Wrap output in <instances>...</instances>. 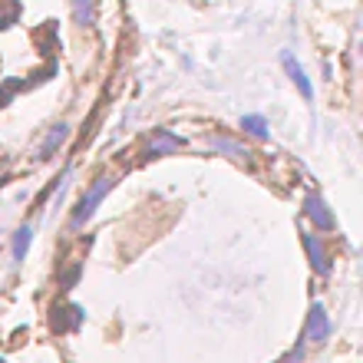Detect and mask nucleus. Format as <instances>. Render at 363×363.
Listing matches in <instances>:
<instances>
[{
  "label": "nucleus",
  "instance_id": "nucleus-1",
  "mask_svg": "<svg viewBox=\"0 0 363 363\" xmlns=\"http://www.w3.org/2000/svg\"><path fill=\"white\" fill-rule=\"evenodd\" d=\"M281 67H284V73H287V79L297 86V93L304 96L307 103L314 99V86H311V77L304 73V67H301V60L291 53V50H281Z\"/></svg>",
  "mask_w": 363,
  "mask_h": 363
},
{
  "label": "nucleus",
  "instance_id": "nucleus-2",
  "mask_svg": "<svg viewBox=\"0 0 363 363\" xmlns=\"http://www.w3.org/2000/svg\"><path fill=\"white\" fill-rule=\"evenodd\" d=\"M109 189H113V182H109V179H99V182L93 185V189H89L86 195H83V201L77 205V215H73V225H77V228H79V225H86V221L93 218L96 205H99V201L106 199V191H109Z\"/></svg>",
  "mask_w": 363,
  "mask_h": 363
},
{
  "label": "nucleus",
  "instance_id": "nucleus-3",
  "mask_svg": "<svg viewBox=\"0 0 363 363\" xmlns=\"http://www.w3.org/2000/svg\"><path fill=\"white\" fill-rule=\"evenodd\" d=\"M327 337H330V320H327L324 307L314 304L311 307V317H307V340L311 344H324Z\"/></svg>",
  "mask_w": 363,
  "mask_h": 363
},
{
  "label": "nucleus",
  "instance_id": "nucleus-4",
  "mask_svg": "<svg viewBox=\"0 0 363 363\" xmlns=\"http://www.w3.org/2000/svg\"><path fill=\"white\" fill-rule=\"evenodd\" d=\"M304 211H307V218L314 221L317 228H324V231H330V228H334V215L327 211V205H324V201H320V199H317V195H311V199H307Z\"/></svg>",
  "mask_w": 363,
  "mask_h": 363
},
{
  "label": "nucleus",
  "instance_id": "nucleus-5",
  "mask_svg": "<svg viewBox=\"0 0 363 363\" xmlns=\"http://www.w3.org/2000/svg\"><path fill=\"white\" fill-rule=\"evenodd\" d=\"M179 145H182V139H179V135H172V133H169V129H159V133H155V139H152V143H149V155H165V152H175Z\"/></svg>",
  "mask_w": 363,
  "mask_h": 363
},
{
  "label": "nucleus",
  "instance_id": "nucleus-6",
  "mask_svg": "<svg viewBox=\"0 0 363 363\" xmlns=\"http://www.w3.org/2000/svg\"><path fill=\"white\" fill-rule=\"evenodd\" d=\"M304 248H307V255H311V264H314L320 274H327V271H330V264H327L324 245L317 241V235H304Z\"/></svg>",
  "mask_w": 363,
  "mask_h": 363
},
{
  "label": "nucleus",
  "instance_id": "nucleus-7",
  "mask_svg": "<svg viewBox=\"0 0 363 363\" xmlns=\"http://www.w3.org/2000/svg\"><path fill=\"white\" fill-rule=\"evenodd\" d=\"M241 129H245L248 135L268 139V119H264V116H245V119H241Z\"/></svg>",
  "mask_w": 363,
  "mask_h": 363
},
{
  "label": "nucleus",
  "instance_id": "nucleus-8",
  "mask_svg": "<svg viewBox=\"0 0 363 363\" xmlns=\"http://www.w3.org/2000/svg\"><path fill=\"white\" fill-rule=\"evenodd\" d=\"M30 238H33V231H30V228H20L17 235H13V258H17V261L27 258V251H30Z\"/></svg>",
  "mask_w": 363,
  "mask_h": 363
},
{
  "label": "nucleus",
  "instance_id": "nucleus-9",
  "mask_svg": "<svg viewBox=\"0 0 363 363\" xmlns=\"http://www.w3.org/2000/svg\"><path fill=\"white\" fill-rule=\"evenodd\" d=\"M67 133H69V125H57V129H53V135H50L47 143L40 145V155L47 159V155H53V152H57V145L63 143V139H67Z\"/></svg>",
  "mask_w": 363,
  "mask_h": 363
},
{
  "label": "nucleus",
  "instance_id": "nucleus-10",
  "mask_svg": "<svg viewBox=\"0 0 363 363\" xmlns=\"http://www.w3.org/2000/svg\"><path fill=\"white\" fill-rule=\"evenodd\" d=\"M69 4H73V17L79 20V23H83V27H89V23H93V0H69Z\"/></svg>",
  "mask_w": 363,
  "mask_h": 363
},
{
  "label": "nucleus",
  "instance_id": "nucleus-11",
  "mask_svg": "<svg viewBox=\"0 0 363 363\" xmlns=\"http://www.w3.org/2000/svg\"><path fill=\"white\" fill-rule=\"evenodd\" d=\"M215 145H218L221 152H228V155H238V159H245V155H248V152H245V149H241L238 143H231V139H215Z\"/></svg>",
  "mask_w": 363,
  "mask_h": 363
}]
</instances>
